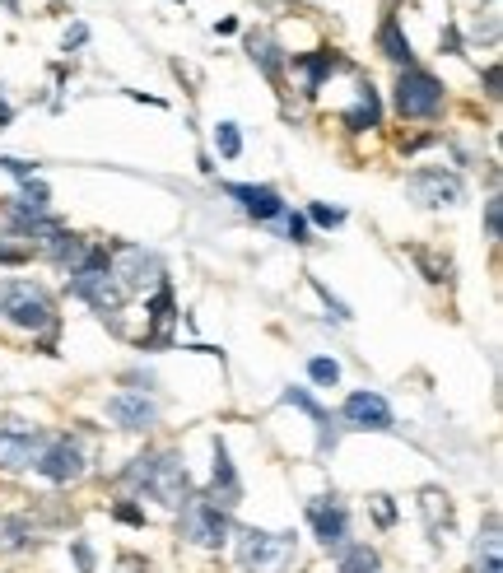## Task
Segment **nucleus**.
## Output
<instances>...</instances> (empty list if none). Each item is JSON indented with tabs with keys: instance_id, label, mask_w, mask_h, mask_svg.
<instances>
[{
	"instance_id": "obj_20",
	"label": "nucleus",
	"mask_w": 503,
	"mask_h": 573,
	"mask_svg": "<svg viewBox=\"0 0 503 573\" xmlns=\"http://www.w3.org/2000/svg\"><path fill=\"white\" fill-rule=\"evenodd\" d=\"M378 47H382V56H392L396 66H410V38L401 33V19H382V28H378Z\"/></svg>"
},
{
	"instance_id": "obj_8",
	"label": "nucleus",
	"mask_w": 503,
	"mask_h": 573,
	"mask_svg": "<svg viewBox=\"0 0 503 573\" xmlns=\"http://www.w3.org/2000/svg\"><path fill=\"white\" fill-rule=\"evenodd\" d=\"M33 466H38V476H47L52 485H70V480L84 476V452L75 438H47Z\"/></svg>"
},
{
	"instance_id": "obj_23",
	"label": "nucleus",
	"mask_w": 503,
	"mask_h": 573,
	"mask_svg": "<svg viewBox=\"0 0 503 573\" xmlns=\"http://www.w3.org/2000/svg\"><path fill=\"white\" fill-rule=\"evenodd\" d=\"M340 573H378V550L373 546H340Z\"/></svg>"
},
{
	"instance_id": "obj_37",
	"label": "nucleus",
	"mask_w": 503,
	"mask_h": 573,
	"mask_svg": "<svg viewBox=\"0 0 503 573\" xmlns=\"http://www.w3.org/2000/svg\"><path fill=\"white\" fill-rule=\"evenodd\" d=\"M480 573H503V564L499 560H485V564H480Z\"/></svg>"
},
{
	"instance_id": "obj_3",
	"label": "nucleus",
	"mask_w": 503,
	"mask_h": 573,
	"mask_svg": "<svg viewBox=\"0 0 503 573\" xmlns=\"http://www.w3.org/2000/svg\"><path fill=\"white\" fill-rule=\"evenodd\" d=\"M289 555H294V532H261V527L238 532V564L247 573H280Z\"/></svg>"
},
{
	"instance_id": "obj_28",
	"label": "nucleus",
	"mask_w": 503,
	"mask_h": 573,
	"mask_svg": "<svg viewBox=\"0 0 503 573\" xmlns=\"http://www.w3.org/2000/svg\"><path fill=\"white\" fill-rule=\"evenodd\" d=\"M150 322L159 331L168 327V322H173V289L168 285H159V294H154V303H150Z\"/></svg>"
},
{
	"instance_id": "obj_36",
	"label": "nucleus",
	"mask_w": 503,
	"mask_h": 573,
	"mask_svg": "<svg viewBox=\"0 0 503 573\" xmlns=\"http://www.w3.org/2000/svg\"><path fill=\"white\" fill-rule=\"evenodd\" d=\"M122 573H150V569H145L140 560H126V564H122Z\"/></svg>"
},
{
	"instance_id": "obj_4",
	"label": "nucleus",
	"mask_w": 503,
	"mask_h": 573,
	"mask_svg": "<svg viewBox=\"0 0 503 573\" xmlns=\"http://www.w3.org/2000/svg\"><path fill=\"white\" fill-rule=\"evenodd\" d=\"M182 536L191 546H205V550H219L229 541V508L210 504V499H196L191 494L182 504Z\"/></svg>"
},
{
	"instance_id": "obj_35",
	"label": "nucleus",
	"mask_w": 503,
	"mask_h": 573,
	"mask_svg": "<svg viewBox=\"0 0 503 573\" xmlns=\"http://www.w3.org/2000/svg\"><path fill=\"white\" fill-rule=\"evenodd\" d=\"M373 508H378V522H392V504H387V494H373Z\"/></svg>"
},
{
	"instance_id": "obj_12",
	"label": "nucleus",
	"mask_w": 503,
	"mask_h": 573,
	"mask_svg": "<svg viewBox=\"0 0 503 573\" xmlns=\"http://www.w3.org/2000/svg\"><path fill=\"white\" fill-rule=\"evenodd\" d=\"M308 522H313V536L327 550H340L345 536H350V513H345L336 499H313V504H308Z\"/></svg>"
},
{
	"instance_id": "obj_22",
	"label": "nucleus",
	"mask_w": 503,
	"mask_h": 573,
	"mask_svg": "<svg viewBox=\"0 0 503 573\" xmlns=\"http://www.w3.org/2000/svg\"><path fill=\"white\" fill-rule=\"evenodd\" d=\"M299 66H303V89L313 94V89H322V80H327L331 70H340L345 61H340V56H331V52H317V56H303Z\"/></svg>"
},
{
	"instance_id": "obj_25",
	"label": "nucleus",
	"mask_w": 503,
	"mask_h": 573,
	"mask_svg": "<svg viewBox=\"0 0 503 573\" xmlns=\"http://www.w3.org/2000/svg\"><path fill=\"white\" fill-rule=\"evenodd\" d=\"M47 201H52V191L42 187V182L24 178V187H19V205H24V210H33V215H47Z\"/></svg>"
},
{
	"instance_id": "obj_11",
	"label": "nucleus",
	"mask_w": 503,
	"mask_h": 573,
	"mask_svg": "<svg viewBox=\"0 0 503 573\" xmlns=\"http://www.w3.org/2000/svg\"><path fill=\"white\" fill-rule=\"evenodd\" d=\"M340 415H345V424H350V429H373V434H387V429H396L392 406H387L378 392H350V396H345V406H340Z\"/></svg>"
},
{
	"instance_id": "obj_10",
	"label": "nucleus",
	"mask_w": 503,
	"mask_h": 573,
	"mask_svg": "<svg viewBox=\"0 0 503 573\" xmlns=\"http://www.w3.org/2000/svg\"><path fill=\"white\" fill-rule=\"evenodd\" d=\"M108 271H112V280L131 294V289H145L154 275H159V257L136 243H117V266H108Z\"/></svg>"
},
{
	"instance_id": "obj_29",
	"label": "nucleus",
	"mask_w": 503,
	"mask_h": 573,
	"mask_svg": "<svg viewBox=\"0 0 503 573\" xmlns=\"http://www.w3.org/2000/svg\"><path fill=\"white\" fill-rule=\"evenodd\" d=\"M308 215H313V224H322V229H340V224H345V210H336V205H313Z\"/></svg>"
},
{
	"instance_id": "obj_5",
	"label": "nucleus",
	"mask_w": 503,
	"mask_h": 573,
	"mask_svg": "<svg viewBox=\"0 0 503 573\" xmlns=\"http://www.w3.org/2000/svg\"><path fill=\"white\" fill-rule=\"evenodd\" d=\"M443 108V84L420 66H406L396 80V112L401 117H434Z\"/></svg>"
},
{
	"instance_id": "obj_1",
	"label": "nucleus",
	"mask_w": 503,
	"mask_h": 573,
	"mask_svg": "<svg viewBox=\"0 0 503 573\" xmlns=\"http://www.w3.org/2000/svg\"><path fill=\"white\" fill-rule=\"evenodd\" d=\"M70 294L75 299H84L89 308H98V313L108 317V313H122V303H126V289L112 280L108 271V252H98V247H89V257L70 271Z\"/></svg>"
},
{
	"instance_id": "obj_17",
	"label": "nucleus",
	"mask_w": 503,
	"mask_h": 573,
	"mask_svg": "<svg viewBox=\"0 0 503 573\" xmlns=\"http://www.w3.org/2000/svg\"><path fill=\"white\" fill-rule=\"evenodd\" d=\"M280 401H285V406H299L303 415H313V424H317V434H322V452L327 448H336V438H340V429L336 424H331V415L322 406H317L313 396L303 392V387H285V396H280Z\"/></svg>"
},
{
	"instance_id": "obj_34",
	"label": "nucleus",
	"mask_w": 503,
	"mask_h": 573,
	"mask_svg": "<svg viewBox=\"0 0 503 573\" xmlns=\"http://www.w3.org/2000/svg\"><path fill=\"white\" fill-rule=\"evenodd\" d=\"M112 513H117V522H131V527H145V513H140L136 504H117V508H112Z\"/></svg>"
},
{
	"instance_id": "obj_33",
	"label": "nucleus",
	"mask_w": 503,
	"mask_h": 573,
	"mask_svg": "<svg viewBox=\"0 0 503 573\" xmlns=\"http://www.w3.org/2000/svg\"><path fill=\"white\" fill-rule=\"evenodd\" d=\"M485 224H490V238H499V229H503V205H499V196L485 205Z\"/></svg>"
},
{
	"instance_id": "obj_38",
	"label": "nucleus",
	"mask_w": 503,
	"mask_h": 573,
	"mask_svg": "<svg viewBox=\"0 0 503 573\" xmlns=\"http://www.w3.org/2000/svg\"><path fill=\"white\" fill-rule=\"evenodd\" d=\"M0 126H10V108L5 103H0Z\"/></svg>"
},
{
	"instance_id": "obj_6",
	"label": "nucleus",
	"mask_w": 503,
	"mask_h": 573,
	"mask_svg": "<svg viewBox=\"0 0 503 573\" xmlns=\"http://www.w3.org/2000/svg\"><path fill=\"white\" fill-rule=\"evenodd\" d=\"M145 490H150V499H159L164 508H182L191 499L187 494V462H182L177 452H154Z\"/></svg>"
},
{
	"instance_id": "obj_15",
	"label": "nucleus",
	"mask_w": 503,
	"mask_h": 573,
	"mask_svg": "<svg viewBox=\"0 0 503 573\" xmlns=\"http://www.w3.org/2000/svg\"><path fill=\"white\" fill-rule=\"evenodd\" d=\"M210 490H215V499H210V504H219V508H233V504H238V494H243V485H238V471H233L229 448H224V443H215V471H210Z\"/></svg>"
},
{
	"instance_id": "obj_32",
	"label": "nucleus",
	"mask_w": 503,
	"mask_h": 573,
	"mask_svg": "<svg viewBox=\"0 0 503 573\" xmlns=\"http://www.w3.org/2000/svg\"><path fill=\"white\" fill-rule=\"evenodd\" d=\"M70 550H75V564H80V573H94V550H89V541H70Z\"/></svg>"
},
{
	"instance_id": "obj_16",
	"label": "nucleus",
	"mask_w": 503,
	"mask_h": 573,
	"mask_svg": "<svg viewBox=\"0 0 503 573\" xmlns=\"http://www.w3.org/2000/svg\"><path fill=\"white\" fill-rule=\"evenodd\" d=\"M42 257L56 261V266H66V271H75L84 257H89V243H84L80 233H66V229H56L47 243H42Z\"/></svg>"
},
{
	"instance_id": "obj_7",
	"label": "nucleus",
	"mask_w": 503,
	"mask_h": 573,
	"mask_svg": "<svg viewBox=\"0 0 503 573\" xmlns=\"http://www.w3.org/2000/svg\"><path fill=\"white\" fill-rule=\"evenodd\" d=\"M47 438L38 434V424H28V420H0V466L5 471H24V466L38 462V452Z\"/></svg>"
},
{
	"instance_id": "obj_26",
	"label": "nucleus",
	"mask_w": 503,
	"mask_h": 573,
	"mask_svg": "<svg viewBox=\"0 0 503 573\" xmlns=\"http://www.w3.org/2000/svg\"><path fill=\"white\" fill-rule=\"evenodd\" d=\"M215 150L224 154V159H238V154H243V136H238V126H233V122L215 126Z\"/></svg>"
},
{
	"instance_id": "obj_21",
	"label": "nucleus",
	"mask_w": 503,
	"mask_h": 573,
	"mask_svg": "<svg viewBox=\"0 0 503 573\" xmlns=\"http://www.w3.org/2000/svg\"><path fill=\"white\" fill-rule=\"evenodd\" d=\"M382 122V108H378V94H373V84H359V108L345 112V126L350 131H368V126Z\"/></svg>"
},
{
	"instance_id": "obj_39",
	"label": "nucleus",
	"mask_w": 503,
	"mask_h": 573,
	"mask_svg": "<svg viewBox=\"0 0 503 573\" xmlns=\"http://www.w3.org/2000/svg\"><path fill=\"white\" fill-rule=\"evenodd\" d=\"M0 5H5V10H14V5H19V0H0Z\"/></svg>"
},
{
	"instance_id": "obj_14",
	"label": "nucleus",
	"mask_w": 503,
	"mask_h": 573,
	"mask_svg": "<svg viewBox=\"0 0 503 573\" xmlns=\"http://www.w3.org/2000/svg\"><path fill=\"white\" fill-rule=\"evenodd\" d=\"M229 196H238V205H243L252 219H261V224H271V219L285 215V201H280V191L275 187H247V182H229Z\"/></svg>"
},
{
	"instance_id": "obj_18",
	"label": "nucleus",
	"mask_w": 503,
	"mask_h": 573,
	"mask_svg": "<svg viewBox=\"0 0 503 573\" xmlns=\"http://www.w3.org/2000/svg\"><path fill=\"white\" fill-rule=\"evenodd\" d=\"M247 56H252V61L271 75V80H280V70H285V52H280V42H275V38L252 33V38H247Z\"/></svg>"
},
{
	"instance_id": "obj_27",
	"label": "nucleus",
	"mask_w": 503,
	"mask_h": 573,
	"mask_svg": "<svg viewBox=\"0 0 503 573\" xmlns=\"http://www.w3.org/2000/svg\"><path fill=\"white\" fill-rule=\"evenodd\" d=\"M308 378L322 382V387H336V382H340V364H336V359H327V355H317V359H308Z\"/></svg>"
},
{
	"instance_id": "obj_13",
	"label": "nucleus",
	"mask_w": 503,
	"mask_h": 573,
	"mask_svg": "<svg viewBox=\"0 0 503 573\" xmlns=\"http://www.w3.org/2000/svg\"><path fill=\"white\" fill-rule=\"evenodd\" d=\"M108 420L117 429H150L159 420V406H154L145 392H117L108 401Z\"/></svg>"
},
{
	"instance_id": "obj_19",
	"label": "nucleus",
	"mask_w": 503,
	"mask_h": 573,
	"mask_svg": "<svg viewBox=\"0 0 503 573\" xmlns=\"http://www.w3.org/2000/svg\"><path fill=\"white\" fill-rule=\"evenodd\" d=\"M28 546H33V522L24 513L0 518V555H14V550H28Z\"/></svg>"
},
{
	"instance_id": "obj_9",
	"label": "nucleus",
	"mask_w": 503,
	"mask_h": 573,
	"mask_svg": "<svg viewBox=\"0 0 503 573\" xmlns=\"http://www.w3.org/2000/svg\"><path fill=\"white\" fill-rule=\"evenodd\" d=\"M406 191L420 205H457L466 196L462 178H457V173H443V168H420V173H410Z\"/></svg>"
},
{
	"instance_id": "obj_2",
	"label": "nucleus",
	"mask_w": 503,
	"mask_h": 573,
	"mask_svg": "<svg viewBox=\"0 0 503 573\" xmlns=\"http://www.w3.org/2000/svg\"><path fill=\"white\" fill-rule=\"evenodd\" d=\"M0 317H10L14 327H24V331H42L56 322L47 289L33 285V280H5L0 285Z\"/></svg>"
},
{
	"instance_id": "obj_31",
	"label": "nucleus",
	"mask_w": 503,
	"mask_h": 573,
	"mask_svg": "<svg viewBox=\"0 0 503 573\" xmlns=\"http://www.w3.org/2000/svg\"><path fill=\"white\" fill-rule=\"evenodd\" d=\"M0 168H5V173H14V178H33V168H38V164H28V159H14V154H0Z\"/></svg>"
},
{
	"instance_id": "obj_24",
	"label": "nucleus",
	"mask_w": 503,
	"mask_h": 573,
	"mask_svg": "<svg viewBox=\"0 0 503 573\" xmlns=\"http://www.w3.org/2000/svg\"><path fill=\"white\" fill-rule=\"evenodd\" d=\"M420 508H424V518H429V532H443V527H452V508H448V499L438 490H424L420 494Z\"/></svg>"
},
{
	"instance_id": "obj_30",
	"label": "nucleus",
	"mask_w": 503,
	"mask_h": 573,
	"mask_svg": "<svg viewBox=\"0 0 503 573\" xmlns=\"http://www.w3.org/2000/svg\"><path fill=\"white\" fill-rule=\"evenodd\" d=\"M285 233L294 238V243H313V238H308V219H303V215H289V210H285Z\"/></svg>"
}]
</instances>
